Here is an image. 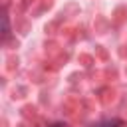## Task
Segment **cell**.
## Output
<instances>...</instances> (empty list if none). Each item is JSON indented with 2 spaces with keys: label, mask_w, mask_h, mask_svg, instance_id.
Listing matches in <instances>:
<instances>
[{
  "label": "cell",
  "mask_w": 127,
  "mask_h": 127,
  "mask_svg": "<svg viewBox=\"0 0 127 127\" xmlns=\"http://www.w3.org/2000/svg\"><path fill=\"white\" fill-rule=\"evenodd\" d=\"M121 125H123L121 119H103V121L93 123L91 127H121Z\"/></svg>",
  "instance_id": "1"
},
{
  "label": "cell",
  "mask_w": 127,
  "mask_h": 127,
  "mask_svg": "<svg viewBox=\"0 0 127 127\" xmlns=\"http://www.w3.org/2000/svg\"><path fill=\"white\" fill-rule=\"evenodd\" d=\"M54 127H65V125H54Z\"/></svg>",
  "instance_id": "2"
}]
</instances>
